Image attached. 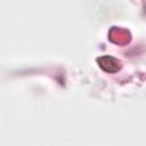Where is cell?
Masks as SVG:
<instances>
[{"label": "cell", "mask_w": 146, "mask_h": 146, "mask_svg": "<svg viewBox=\"0 0 146 146\" xmlns=\"http://www.w3.org/2000/svg\"><path fill=\"white\" fill-rule=\"evenodd\" d=\"M98 62H99V65L102 66V68H104L107 72H114L119 68L117 60L111 56H103L102 58L98 59Z\"/></svg>", "instance_id": "cell-1"}]
</instances>
